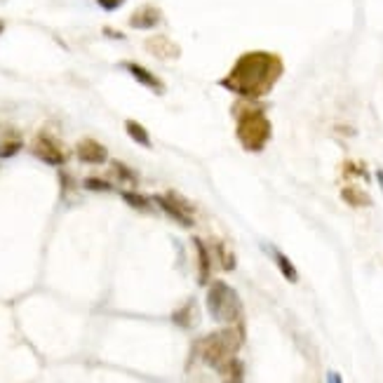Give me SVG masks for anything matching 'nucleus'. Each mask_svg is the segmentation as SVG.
Here are the masks:
<instances>
[{
    "instance_id": "5",
    "label": "nucleus",
    "mask_w": 383,
    "mask_h": 383,
    "mask_svg": "<svg viewBox=\"0 0 383 383\" xmlns=\"http://www.w3.org/2000/svg\"><path fill=\"white\" fill-rule=\"evenodd\" d=\"M31 153H33L38 160H43V163L48 165H55V167L66 163V151L61 149V144L50 132H41L36 136L33 144H31Z\"/></svg>"
},
{
    "instance_id": "6",
    "label": "nucleus",
    "mask_w": 383,
    "mask_h": 383,
    "mask_svg": "<svg viewBox=\"0 0 383 383\" xmlns=\"http://www.w3.org/2000/svg\"><path fill=\"white\" fill-rule=\"evenodd\" d=\"M153 200L158 203V207L163 210L167 217H172L177 224L181 226H186L190 228L195 224V219H193V207H190L183 198H179L177 193H167V195H156Z\"/></svg>"
},
{
    "instance_id": "21",
    "label": "nucleus",
    "mask_w": 383,
    "mask_h": 383,
    "mask_svg": "<svg viewBox=\"0 0 383 383\" xmlns=\"http://www.w3.org/2000/svg\"><path fill=\"white\" fill-rule=\"evenodd\" d=\"M327 383H341V377H339V374H329V379H327Z\"/></svg>"
},
{
    "instance_id": "2",
    "label": "nucleus",
    "mask_w": 383,
    "mask_h": 383,
    "mask_svg": "<svg viewBox=\"0 0 383 383\" xmlns=\"http://www.w3.org/2000/svg\"><path fill=\"white\" fill-rule=\"evenodd\" d=\"M242 334L235 327H226L221 332H214L198 343V353L203 362H207L212 369L224 374L226 383H240L242 381V365L237 360Z\"/></svg>"
},
{
    "instance_id": "18",
    "label": "nucleus",
    "mask_w": 383,
    "mask_h": 383,
    "mask_svg": "<svg viewBox=\"0 0 383 383\" xmlns=\"http://www.w3.org/2000/svg\"><path fill=\"white\" fill-rule=\"evenodd\" d=\"M82 186H85L87 190H111L113 183H109L106 179H99V177H87L85 181H82Z\"/></svg>"
},
{
    "instance_id": "14",
    "label": "nucleus",
    "mask_w": 383,
    "mask_h": 383,
    "mask_svg": "<svg viewBox=\"0 0 383 383\" xmlns=\"http://www.w3.org/2000/svg\"><path fill=\"white\" fill-rule=\"evenodd\" d=\"M341 198L346 200L350 207H367L369 205V195L365 193L362 188H357L355 183H350V186H346L341 190Z\"/></svg>"
},
{
    "instance_id": "15",
    "label": "nucleus",
    "mask_w": 383,
    "mask_h": 383,
    "mask_svg": "<svg viewBox=\"0 0 383 383\" xmlns=\"http://www.w3.org/2000/svg\"><path fill=\"white\" fill-rule=\"evenodd\" d=\"M273 261H275V266L280 268V273L285 275V280H289V282H296V280H298L294 264L289 261V259H287L285 254H282L280 249H273Z\"/></svg>"
},
{
    "instance_id": "12",
    "label": "nucleus",
    "mask_w": 383,
    "mask_h": 383,
    "mask_svg": "<svg viewBox=\"0 0 383 383\" xmlns=\"http://www.w3.org/2000/svg\"><path fill=\"white\" fill-rule=\"evenodd\" d=\"M125 132L129 134V139L136 141L139 146H144V149H151V146H153L149 129L144 127V125H139L136 120H125Z\"/></svg>"
},
{
    "instance_id": "1",
    "label": "nucleus",
    "mask_w": 383,
    "mask_h": 383,
    "mask_svg": "<svg viewBox=\"0 0 383 383\" xmlns=\"http://www.w3.org/2000/svg\"><path fill=\"white\" fill-rule=\"evenodd\" d=\"M282 73H285V64L278 55L266 50H252L235 59L231 71L221 80V87L242 99L257 102L278 85Z\"/></svg>"
},
{
    "instance_id": "9",
    "label": "nucleus",
    "mask_w": 383,
    "mask_h": 383,
    "mask_svg": "<svg viewBox=\"0 0 383 383\" xmlns=\"http://www.w3.org/2000/svg\"><path fill=\"white\" fill-rule=\"evenodd\" d=\"M160 21H163V12L153 5H144L139 10L132 12L129 17V26L132 28H156Z\"/></svg>"
},
{
    "instance_id": "7",
    "label": "nucleus",
    "mask_w": 383,
    "mask_h": 383,
    "mask_svg": "<svg viewBox=\"0 0 383 383\" xmlns=\"http://www.w3.org/2000/svg\"><path fill=\"white\" fill-rule=\"evenodd\" d=\"M75 156L85 165H104L109 160V151L97 139H80L78 146H75Z\"/></svg>"
},
{
    "instance_id": "22",
    "label": "nucleus",
    "mask_w": 383,
    "mask_h": 383,
    "mask_svg": "<svg viewBox=\"0 0 383 383\" xmlns=\"http://www.w3.org/2000/svg\"><path fill=\"white\" fill-rule=\"evenodd\" d=\"M3 26H5V24H3V21H0V31H3Z\"/></svg>"
},
{
    "instance_id": "11",
    "label": "nucleus",
    "mask_w": 383,
    "mask_h": 383,
    "mask_svg": "<svg viewBox=\"0 0 383 383\" xmlns=\"http://www.w3.org/2000/svg\"><path fill=\"white\" fill-rule=\"evenodd\" d=\"M193 244H195V254H198V282H200V285H207L210 278H212V257H210V249H207V244L200 240V237H195Z\"/></svg>"
},
{
    "instance_id": "16",
    "label": "nucleus",
    "mask_w": 383,
    "mask_h": 383,
    "mask_svg": "<svg viewBox=\"0 0 383 383\" xmlns=\"http://www.w3.org/2000/svg\"><path fill=\"white\" fill-rule=\"evenodd\" d=\"M122 200H125L129 207H134V210H149L151 207V200L146 195H139V193H134V190H122Z\"/></svg>"
},
{
    "instance_id": "17",
    "label": "nucleus",
    "mask_w": 383,
    "mask_h": 383,
    "mask_svg": "<svg viewBox=\"0 0 383 383\" xmlns=\"http://www.w3.org/2000/svg\"><path fill=\"white\" fill-rule=\"evenodd\" d=\"M217 254H219V264L224 271H233L235 268V257H233V252L226 247L224 242H217Z\"/></svg>"
},
{
    "instance_id": "4",
    "label": "nucleus",
    "mask_w": 383,
    "mask_h": 383,
    "mask_svg": "<svg viewBox=\"0 0 383 383\" xmlns=\"http://www.w3.org/2000/svg\"><path fill=\"white\" fill-rule=\"evenodd\" d=\"M207 311L214 320L219 323L235 325L240 320V298H237L235 289L224 280H217L210 285V292H207Z\"/></svg>"
},
{
    "instance_id": "19",
    "label": "nucleus",
    "mask_w": 383,
    "mask_h": 383,
    "mask_svg": "<svg viewBox=\"0 0 383 383\" xmlns=\"http://www.w3.org/2000/svg\"><path fill=\"white\" fill-rule=\"evenodd\" d=\"M113 172H116V177H120L122 181L127 183H136V174L129 170V167H125L122 163H113Z\"/></svg>"
},
{
    "instance_id": "20",
    "label": "nucleus",
    "mask_w": 383,
    "mask_h": 383,
    "mask_svg": "<svg viewBox=\"0 0 383 383\" xmlns=\"http://www.w3.org/2000/svg\"><path fill=\"white\" fill-rule=\"evenodd\" d=\"M97 3H99V7H104V10L113 12V10H118V7L125 3V0H97Z\"/></svg>"
},
{
    "instance_id": "10",
    "label": "nucleus",
    "mask_w": 383,
    "mask_h": 383,
    "mask_svg": "<svg viewBox=\"0 0 383 383\" xmlns=\"http://www.w3.org/2000/svg\"><path fill=\"white\" fill-rule=\"evenodd\" d=\"M125 68H127L129 73L134 75V80H136V82H141L144 87H149V90H153V92H158V95H163V92H165L163 80H160L156 73H151L149 68H144L141 64H134V61H127Z\"/></svg>"
},
{
    "instance_id": "3",
    "label": "nucleus",
    "mask_w": 383,
    "mask_h": 383,
    "mask_svg": "<svg viewBox=\"0 0 383 383\" xmlns=\"http://www.w3.org/2000/svg\"><path fill=\"white\" fill-rule=\"evenodd\" d=\"M273 125L266 111L259 104H249V99L235 104V136L240 146L249 153H259L271 141Z\"/></svg>"
},
{
    "instance_id": "8",
    "label": "nucleus",
    "mask_w": 383,
    "mask_h": 383,
    "mask_svg": "<svg viewBox=\"0 0 383 383\" xmlns=\"http://www.w3.org/2000/svg\"><path fill=\"white\" fill-rule=\"evenodd\" d=\"M146 50L156 59H163V61H174L181 57V48L177 43H172L167 36H151L146 41Z\"/></svg>"
},
{
    "instance_id": "13",
    "label": "nucleus",
    "mask_w": 383,
    "mask_h": 383,
    "mask_svg": "<svg viewBox=\"0 0 383 383\" xmlns=\"http://www.w3.org/2000/svg\"><path fill=\"white\" fill-rule=\"evenodd\" d=\"M24 146V141H21V136L17 132H7L3 139H0V158H12L17 156Z\"/></svg>"
}]
</instances>
